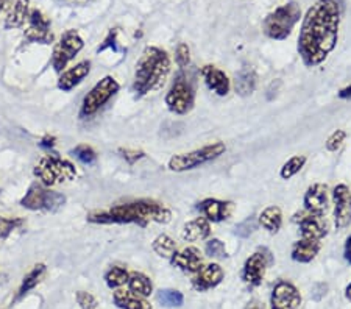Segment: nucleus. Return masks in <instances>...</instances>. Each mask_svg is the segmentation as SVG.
I'll use <instances>...</instances> for the list:
<instances>
[{
  "label": "nucleus",
  "instance_id": "obj_42",
  "mask_svg": "<svg viewBox=\"0 0 351 309\" xmlns=\"http://www.w3.org/2000/svg\"><path fill=\"white\" fill-rule=\"evenodd\" d=\"M106 49H112L114 50V52H119V46H117V30L114 28V30H111L110 32V35L106 36V39L104 41V44H101V46L97 49V52L100 53V52H104V50H106Z\"/></svg>",
  "mask_w": 351,
  "mask_h": 309
},
{
  "label": "nucleus",
  "instance_id": "obj_33",
  "mask_svg": "<svg viewBox=\"0 0 351 309\" xmlns=\"http://www.w3.org/2000/svg\"><path fill=\"white\" fill-rule=\"evenodd\" d=\"M156 299L162 306H166V308H178L183 305V301H184L183 294H181L180 291H173V289L158 291Z\"/></svg>",
  "mask_w": 351,
  "mask_h": 309
},
{
  "label": "nucleus",
  "instance_id": "obj_17",
  "mask_svg": "<svg viewBox=\"0 0 351 309\" xmlns=\"http://www.w3.org/2000/svg\"><path fill=\"white\" fill-rule=\"evenodd\" d=\"M200 75L209 91H213L214 94L219 95V97L228 95L231 89V82L228 75H226L222 69H219V67L213 64H206L200 69Z\"/></svg>",
  "mask_w": 351,
  "mask_h": 309
},
{
  "label": "nucleus",
  "instance_id": "obj_38",
  "mask_svg": "<svg viewBox=\"0 0 351 309\" xmlns=\"http://www.w3.org/2000/svg\"><path fill=\"white\" fill-rule=\"evenodd\" d=\"M345 139H347V133H345L343 130H336L330 138L326 139L325 147H326L328 151H337L339 149L342 147Z\"/></svg>",
  "mask_w": 351,
  "mask_h": 309
},
{
  "label": "nucleus",
  "instance_id": "obj_9",
  "mask_svg": "<svg viewBox=\"0 0 351 309\" xmlns=\"http://www.w3.org/2000/svg\"><path fill=\"white\" fill-rule=\"evenodd\" d=\"M119 89H121V84H119L116 78L111 75H106L101 78L99 83H95L94 88L84 95L82 102V108H80L82 119L94 116L99 110L104 108V106L119 92Z\"/></svg>",
  "mask_w": 351,
  "mask_h": 309
},
{
  "label": "nucleus",
  "instance_id": "obj_28",
  "mask_svg": "<svg viewBox=\"0 0 351 309\" xmlns=\"http://www.w3.org/2000/svg\"><path fill=\"white\" fill-rule=\"evenodd\" d=\"M128 291H132L133 294L141 295V297H149L154 291V286H152L150 278L147 275L141 273V272H132L128 277Z\"/></svg>",
  "mask_w": 351,
  "mask_h": 309
},
{
  "label": "nucleus",
  "instance_id": "obj_44",
  "mask_svg": "<svg viewBox=\"0 0 351 309\" xmlns=\"http://www.w3.org/2000/svg\"><path fill=\"white\" fill-rule=\"evenodd\" d=\"M343 256L351 264V234L347 238V243H345V249H343Z\"/></svg>",
  "mask_w": 351,
  "mask_h": 309
},
{
  "label": "nucleus",
  "instance_id": "obj_20",
  "mask_svg": "<svg viewBox=\"0 0 351 309\" xmlns=\"http://www.w3.org/2000/svg\"><path fill=\"white\" fill-rule=\"evenodd\" d=\"M223 280V269L219 264H208V266L202 267L200 271L195 273L192 278V286L198 292H205L208 289L216 288L217 284L222 283Z\"/></svg>",
  "mask_w": 351,
  "mask_h": 309
},
{
  "label": "nucleus",
  "instance_id": "obj_22",
  "mask_svg": "<svg viewBox=\"0 0 351 309\" xmlns=\"http://www.w3.org/2000/svg\"><path fill=\"white\" fill-rule=\"evenodd\" d=\"M319 251H320V240L302 238L292 245L291 256L293 261L306 264L315 260V256L319 255Z\"/></svg>",
  "mask_w": 351,
  "mask_h": 309
},
{
  "label": "nucleus",
  "instance_id": "obj_35",
  "mask_svg": "<svg viewBox=\"0 0 351 309\" xmlns=\"http://www.w3.org/2000/svg\"><path fill=\"white\" fill-rule=\"evenodd\" d=\"M71 153L75 156V158L83 162V164H94L95 160H97V153H95V150L93 147H89L86 144H80L77 145L75 149H72Z\"/></svg>",
  "mask_w": 351,
  "mask_h": 309
},
{
  "label": "nucleus",
  "instance_id": "obj_5",
  "mask_svg": "<svg viewBox=\"0 0 351 309\" xmlns=\"http://www.w3.org/2000/svg\"><path fill=\"white\" fill-rule=\"evenodd\" d=\"M33 175L44 186L52 188L72 182L77 177V169L71 161L60 158L56 155H49L36 162L35 169H33Z\"/></svg>",
  "mask_w": 351,
  "mask_h": 309
},
{
  "label": "nucleus",
  "instance_id": "obj_30",
  "mask_svg": "<svg viewBox=\"0 0 351 309\" xmlns=\"http://www.w3.org/2000/svg\"><path fill=\"white\" fill-rule=\"evenodd\" d=\"M152 249H154V251L158 256L171 260V258L173 256V253L177 251V244H175V240L171 238V236L160 234L154 240V244H152Z\"/></svg>",
  "mask_w": 351,
  "mask_h": 309
},
{
  "label": "nucleus",
  "instance_id": "obj_34",
  "mask_svg": "<svg viewBox=\"0 0 351 309\" xmlns=\"http://www.w3.org/2000/svg\"><path fill=\"white\" fill-rule=\"evenodd\" d=\"M24 225V219L19 217H0V243L13 234Z\"/></svg>",
  "mask_w": 351,
  "mask_h": 309
},
{
  "label": "nucleus",
  "instance_id": "obj_40",
  "mask_svg": "<svg viewBox=\"0 0 351 309\" xmlns=\"http://www.w3.org/2000/svg\"><path fill=\"white\" fill-rule=\"evenodd\" d=\"M75 297H77V303L80 305L82 309H95V308H97V300H95V297L93 294H89V292L78 291Z\"/></svg>",
  "mask_w": 351,
  "mask_h": 309
},
{
  "label": "nucleus",
  "instance_id": "obj_27",
  "mask_svg": "<svg viewBox=\"0 0 351 309\" xmlns=\"http://www.w3.org/2000/svg\"><path fill=\"white\" fill-rule=\"evenodd\" d=\"M259 223L261 227L267 230L269 233H278L282 225V212L278 206H267L259 214Z\"/></svg>",
  "mask_w": 351,
  "mask_h": 309
},
{
  "label": "nucleus",
  "instance_id": "obj_26",
  "mask_svg": "<svg viewBox=\"0 0 351 309\" xmlns=\"http://www.w3.org/2000/svg\"><path fill=\"white\" fill-rule=\"evenodd\" d=\"M30 2L28 0H16L5 21V28H19L27 22L30 14Z\"/></svg>",
  "mask_w": 351,
  "mask_h": 309
},
{
  "label": "nucleus",
  "instance_id": "obj_43",
  "mask_svg": "<svg viewBox=\"0 0 351 309\" xmlns=\"http://www.w3.org/2000/svg\"><path fill=\"white\" fill-rule=\"evenodd\" d=\"M39 145H41L43 149H53L55 147V138L53 136H45L41 143H39Z\"/></svg>",
  "mask_w": 351,
  "mask_h": 309
},
{
  "label": "nucleus",
  "instance_id": "obj_47",
  "mask_svg": "<svg viewBox=\"0 0 351 309\" xmlns=\"http://www.w3.org/2000/svg\"><path fill=\"white\" fill-rule=\"evenodd\" d=\"M345 297H347V299L351 301V284L348 286L347 291H345Z\"/></svg>",
  "mask_w": 351,
  "mask_h": 309
},
{
  "label": "nucleus",
  "instance_id": "obj_7",
  "mask_svg": "<svg viewBox=\"0 0 351 309\" xmlns=\"http://www.w3.org/2000/svg\"><path fill=\"white\" fill-rule=\"evenodd\" d=\"M226 151V145L223 143H213L205 147L192 150L189 153H180L173 155L171 160H169V169L172 172H188L192 169H197L203 164H208L214 160H217Z\"/></svg>",
  "mask_w": 351,
  "mask_h": 309
},
{
  "label": "nucleus",
  "instance_id": "obj_18",
  "mask_svg": "<svg viewBox=\"0 0 351 309\" xmlns=\"http://www.w3.org/2000/svg\"><path fill=\"white\" fill-rule=\"evenodd\" d=\"M89 74H90V61L83 60L75 66H72L64 72H61L56 86H58L60 91L69 92L72 89H75Z\"/></svg>",
  "mask_w": 351,
  "mask_h": 309
},
{
  "label": "nucleus",
  "instance_id": "obj_3",
  "mask_svg": "<svg viewBox=\"0 0 351 309\" xmlns=\"http://www.w3.org/2000/svg\"><path fill=\"white\" fill-rule=\"evenodd\" d=\"M171 72V58L166 50L149 46L136 63L132 89L138 97L158 91Z\"/></svg>",
  "mask_w": 351,
  "mask_h": 309
},
{
  "label": "nucleus",
  "instance_id": "obj_29",
  "mask_svg": "<svg viewBox=\"0 0 351 309\" xmlns=\"http://www.w3.org/2000/svg\"><path fill=\"white\" fill-rule=\"evenodd\" d=\"M45 272H47V267H45V264H36V266L33 267L32 271L24 277V281H22V284L19 288L18 299H22V297L28 294V292H30L32 289H35L39 281H41V278L45 275Z\"/></svg>",
  "mask_w": 351,
  "mask_h": 309
},
{
  "label": "nucleus",
  "instance_id": "obj_15",
  "mask_svg": "<svg viewBox=\"0 0 351 309\" xmlns=\"http://www.w3.org/2000/svg\"><path fill=\"white\" fill-rule=\"evenodd\" d=\"M300 303H302V295L292 283L280 281L271 291V309H297Z\"/></svg>",
  "mask_w": 351,
  "mask_h": 309
},
{
  "label": "nucleus",
  "instance_id": "obj_25",
  "mask_svg": "<svg viewBox=\"0 0 351 309\" xmlns=\"http://www.w3.org/2000/svg\"><path fill=\"white\" fill-rule=\"evenodd\" d=\"M112 300H114L116 306L121 309H152L150 303L144 297L136 295L132 291L117 289L112 295Z\"/></svg>",
  "mask_w": 351,
  "mask_h": 309
},
{
  "label": "nucleus",
  "instance_id": "obj_45",
  "mask_svg": "<svg viewBox=\"0 0 351 309\" xmlns=\"http://www.w3.org/2000/svg\"><path fill=\"white\" fill-rule=\"evenodd\" d=\"M337 95H339V99H343V100L351 99V84H350V86H347V88L341 89Z\"/></svg>",
  "mask_w": 351,
  "mask_h": 309
},
{
  "label": "nucleus",
  "instance_id": "obj_11",
  "mask_svg": "<svg viewBox=\"0 0 351 309\" xmlns=\"http://www.w3.org/2000/svg\"><path fill=\"white\" fill-rule=\"evenodd\" d=\"M292 222L298 225L300 234L304 239L320 240L328 234V222L322 214H314L309 211H300L292 217Z\"/></svg>",
  "mask_w": 351,
  "mask_h": 309
},
{
  "label": "nucleus",
  "instance_id": "obj_32",
  "mask_svg": "<svg viewBox=\"0 0 351 309\" xmlns=\"http://www.w3.org/2000/svg\"><path fill=\"white\" fill-rule=\"evenodd\" d=\"M308 158L303 155H297V156H292V158H289L285 164H282L281 171H280V175L282 180H291L292 177H295L297 173L302 171L306 164Z\"/></svg>",
  "mask_w": 351,
  "mask_h": 309
},
{
  "label": "nucleus",
  "instance_id": "obj_23",
  "mask_svg": "<svg viewBox=\"0 0 351 309\" xmlns=\"http://www.w3.org/2000/svg\"><path fill=\"white\" fill-rule=\"evenodd\" d=\"M209 234H211V222L205 217H197L184 225L181 238L188 243H197V240L208 239Z\"/></svg>",
  "mask_w": 351,
  "mask_h": 309
},
{
  "label": "nucleus",
  "instance_id": "obj_37",
  "mask_svg": "<svg viewBox=\"0 0 351 309\" xmlns=\"http://www.w3.org/2000/svg\"><path fill=\"white\" fill-rule=\"evenodd\" d=\"M175 63L180 67V69H186L191 64V50L188 44L180 42L175 50Z\"/></svg>",
  "mask_w": 351,
  "mask_h": 309
},
{
  "label": "nucleus",
  "instance_id": "obj_16",
  "mask_svg": "<svg viewBox=\"0 0 351 309\" xmlns=\"http://www.w3.org/2000/svg\"><path fill=\"white\" fill-rule=\"evenodd\" d=\"M197 210L202 212L206 221L213 223H219L231 217V214H233L234 211V203L228 200L205 199L197 205Z\"/></svg>",
  "mask_w": 351,
  "mask_h": 309
},
{
  "label": "nucleus",
  "instance_id": "obj_6",
  "mask_svg": "<svg viewBox=\"0 0 351 309\" xmlns=\"http://www.w3.org/2000/svg\"><path fill=\"white\" fill-rule=\"evenodd\" d=\"M302 18V8L295 2H289L282 7H278L275 11L267 16L263 22L264 35L275 39V41H282L291 35L293 27Z\"/></svg>",
  "mask_w": 351,
  "mask_h": 309
},
{
  "label": "nucleus",
  "instance_id": "obj_4",
  "mask_svg": "<svg viewBox=\"0 0 351 309\" xmlns=\"http://www.w3.org/2000/svg\"><path fill=\"white\" fill-rule=\"evenodd\" d=\"M186 69H181L180 74L175 77L171 89L166 94L169 111L178 116L188 114L195 105V74Z\"/></svg>",
  "mask_w": 351,
  "mask_h": 309
},
{
  "label": "nucleus",
  "instance_id": "obj_10",
  "mask_svg": "<svg viewBox=\"0 0 351 309\" xmlns=\"http://www.w3.org/2000/svg\"><path fill=\"white\" fill-rule=\"evenodd\" d=\"M84 47V42L82 36L78 35L75 30H67L63 33V36L60 38V41L56 42L52 53V67L56 74H61V72L66 71L67 64L75 58V56L82 52Z\"/></svg>",
  "mask_w": 351,
  "mask_h": 309
},
{
  "label": "nucleus",
  "instance_id": "obj_46",
  "mask_svg": "<svg viewBox=\"0 0 351 309\" xmlns=\"http://www.w3.org/2000/svg\"><path fill=\"white\" fill-rule=\"evenodd\" d=\"M245 309H264V306L258 301H252V303H248V306Z\"/></svg>",
  "mask_w": 351,
  "mask_h": 309
},
{
  "label": "nucleus",
  "instance_id": "obj_13",
  "mask_svg": "<svg viewBox=\"0 0 351 309\" xmlns=\"http://www.w3.org/2000/svg\"><path fill=\"white\" fill-rule=\"evenodd\" d=\"M28 27L24 33V38L28 42L50 44L53 41V35L50 32V19L43 11L32 10L28 14Z\"/></svg>",
  "mask_w": 351,
  "mask_h": 309
},
{
  "label": "nucleus",
  "instance_id": "obj_1",
  "mask_svg": "<svg viewBox=\"0 0 351 309\" xmlns=\"http://www.w3.org/2000/svg\"><path fill=\"white\" fill-rule=\"evenodd\" d=\"M341 5L336 0H317L308 10L300 30L297 50L304 66L317 67L337 44Z\"/></svg>",
  "mask_w": 351,
  "mask_h": 309
},
{
  "label": "nucleus",
  "instance_id": "obj_48",
  "mask_svg": "<svg viewBox=\"0 0 351 309\" xmlns=\"http://www.w3.org/2000/svg\"><path fill=\"white\" fill-rule=\"evenodd\" d=\"M3 5H5V0H0V10L3 8Z\"/></svg>",
  "mask_w": 351,
  "mask_h": 309
},
{
  "label": "nucleus",
  "instance_id": "obj_24",
  "mask_svg": "<svg viewBox=\"0 0 351 309\" xmlns=\"http://www.w3.org/2000/svg\"><path fill=\"white\" fill-rule=\"evenodd\" d=\"M256 72H254L253 67H242V69L237 72L234 78V91L239 94L241 97H248L254 92V88H256Z\"/></svg>",
  "mask_w": 351,
  "mask_h": 309
},
{
  "label": "nucleus",
  "instance_id": "obj_19",
  "mask_svg": "<svg viewBox=\"0 0 351 309\" xmlns=\"http://www.w3.org/2000/svg\"><path fill=\"white\" fill-rule=\"evenodd\" d=\"M303 205L306 211L324 216L328 210V206H330V200H328V189L325 184L315 183L313 186H309L306 194H304Z\"/></svg>",
  "mask_w": 351,
  "mask_h": 309
},
{
  "label": "nucleus",
  "instance_id": "obj_41",
  "mask_svg": "<svg viewBox=\"0 0 351 309\" xmlns=\"http://www.w3.org/2000/svg\"><path fill=\"white\" fill-rule=\"evenodd\" d=\"M119 153H121L122 158L127 162H130V164H134L136 161L143 160L145 156L143 150H132V149H119Z\"/></svg>",
  "mask_w": 351,
  "mask_h": 309
},
{
  "label": "nucleus",
  "instance_id": "obj_12",
  "mask_svg": "<svg viewBox=\"0 0 351 309\" xmlns=\"http://www.w3.org/2000/svg\"><path fill=\"white\" fill-rule=\"evenodd\" d=\"M274 262L271 253L267 249H259V251L253 253L243 264V281L250 286H259L267 271L269 264Z\"/></svg>",
  "mask_w": 351,
  "mask_h": 309
},
{
  "label": "nucleus",
  "instance_id": "obj_21",
  "mask_svg": "<svg viewBox=\"0 0 351 309\" xmlns=\"http://www.w3.org/2000/svg\"><path fill=\"white\" fill-rule=\"evenodd\" d=\"M169 261L173 267L188 273H197L202 269V255L197 247H186L181 251H175Z\"/></svg>",
  "mask_w": 351,
  "mask_h": 309
},
{
  "label": "nucleus",
  "instance_id": "obj_8",
  "mask_svg": "<svg viewBox=\"0 0 351 309\" xmlns=\"http://www.w3.org/2000/svg\"><path fill=\"white\" fill-rule=\"evenodd\" d=\"M64 203L66 197L63 194L44 186L39 182L30 184V188L21 199V206L30 211H56Z\"/></svg>",
  "mask_w": 351,
  "mask_h": 309
},
{
  "label": "nucleus",
  "instance_id": "obj_31",
  "mask_svg": "<svg viewBox=\"0 0 351 309\" xmlns=\"http://www.w3.org/2000/svg\"><path fill=\"white\" fill-rule=\"evenodd\" d=\"M130 273L121 266H112L105 273V283L110 289H119L127 284Z\"/></svg>",
  "mask_w": 351,
  "mask_h": 309
},
{
  "label": "nucleus",
  "instance_id": "obj_14",
  "mask_svg": "<svg viewBox=\"0 0 351 309\" xmlns=\"http://www.w3.org/2000/svg\"><path fill=\"white\" fill-rule=\"evenodd\" d=\"M334 225L342 232L351 223V190L347 184H337L332 190Z\"/></svg>",
  "mask_w": 351,
  "mask_h": 309
},
{
  "label": "nucleus",
  "instance_id": "obj_39",
  "mask_svg": "<svg viewBox=\"0 0 351 309\" xmlns=\"http://www.w3.org/2000/svg\"><path fill=\"white\" fill-rule=\"evenodd\" d=\"M258 223L254 221V217H247L245 221L241 222L239 225H236V234L241 236V238H248V236L253 234L256 232Z\"/></svg>",
  "mask_w": 351,
  "mask_h": 309
},
{
  "label": "nucleus",
  "instance_id": "obj_2",
  "mask_svg": "<svg viewBox=\"0 0 351 309\" xmlns=\"http://www.w3.org/2000/svg\"><path fill=\"white\" fill-rule=\"evenodd\" d=\"M171 221L172 211L166 205L150 199L128 201V203L111 206L106 211H94L88 214V222L99 225L136 223L139 227H147L150 222L169 223Z\"/></svg>",
  "mask_w": 351,
  "mask_h": 309
},
{
  "label": "nucleus",
  "instance_id": "obj_36",
  "mask_svg": "<svg viewBox=\"0 0 351 309\" xmlns=\"http://www.w3.org/2000/svg\"><path fill=\"white\" fill-rule=\"evenodd\" d=\"M205 251L209 258H214V260H223L228 255H226L225 244L220 239H209L205 247Z\"/></svg>",
  "mask_w": 351,
  "mask_h": 309
}]
</instances>
